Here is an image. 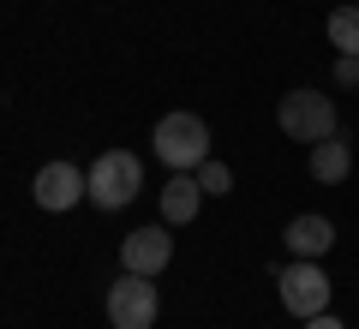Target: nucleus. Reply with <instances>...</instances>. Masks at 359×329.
Wrapping results in <instances>:
<instances>
[{"instance_id": "obj_1", "label": "nucleus", "mask_w": 359, "mask_h": 329, "mask_svg": "<svg viewBox=\"0 0 359 329\" xmlns=\"http://www.w3.org/2000/svg\"><path fill=\"white\" fill-rule=\"evenodd\" d=\"M156 156H162L174 174H192V168H204L210 162V126H204V114H192V108H174V114H162L156 120Z\"/></svg>"}, {"instance_id": "obj_2", "label": "nucleus", "mask_w": 359, "mask_h": 329, "mask_svg": "<svg viewBox=\"0 0 359 329\" xmlns=\"http://www.w3.org/2000/svg\"><path fill=\"white\" fill-rule=\"evenodd\" d=\"M84 186H90V203H96V210H126V203L144 192V162L132 150H102L96 162H90Z\"/></svg>"}, {"instance_id": "obj_3", "label": "nucleus", "mask_w": 359, "mask_h": 329, "mask_svg": "<svg viewBox=\"0 0 359 329\" xmlns=\"http://www.w3.org/2000/svg\"><path fill=\"white\" fill-rule=\"evenodd\" d=\"M276 126L294 144H323V138H335V102L323 90H287L276 102Z\"/></svg>"}, {"instance_id": "obj_4", "label": "nucleus", "mask_w": 359, "mask_h": 329, "mask_svg": "<svg viewBox=\"0 0 359 329\" xmlns=\"http://www.w3.org/2000/svg\"><path fill=\"white\" fill-rule=\"evenodd\" d=\"M156 311H162L156 276H132V269H120V276L108 281V323H114V329H156Z\"/></svg>"}, {"instance_id": "obj_5", "label": "nucleus", "mask_w": 359, "mask_h": 329, "mask_svg": "<svg viewBox=\"0 0 359 329\" xmlns=\"http://www.w3.org/2000/svg\"><path fill=\"white\" fill-rule=\"evenodd\" d=\"M276 288H282V305L306 323V317L330 311V276L318 269V257H294V264H282V276H276Z\"/></svg>"}, {"instance_id": "obj_6", "label": "nucleus", "mask_w": 359, "mask_h": 329, "mask_svg": "<svg viewBox=\"0 0 359 329\" xmlns=\"http://www.w3.org/2000/svg\"><path fill=\"white\" fill-rule=\"evenodd\" d=\"M174 264V234L162 228H138L120 240V269H132V276H162V269Z\"/></svg>"}, {"instance_id": "obj_7", "label": "nucleus", "mask_w": 359, "mask_h": 329, "mask_svg": "<svg viewBox=\"0 0 359 329\" xmlns=\"http://www.w3.org/2000/svg\"><path fill=\"white\" fill-rule=\"evenodd\" d=\"M30 198L42 203V210H54V215H66L78 198H90V186H84V174H78L72 162H48L36 174V186H30Z\"/></svg>"}, {"instance_id": "obj_8", "label": "nucleus", "mask_w": 359, "mask_h": 329, "mask_svg": "<svg viewBox=\"0 0 359 329\" xmlns=\"http://www.w3.org/2000/svg\"><path fill=\"white\" fill-rule=\"evenodd\" d=\"M282 246H287V257H323L335 246V222L306 210V215H294V222L282 228Z\"/></svg>"}, {"instance_id": "obj_9", "label": "nucleus", "mask_w": 359, "mask_h": 329, "mask_svg": "<svg viewBox=\"0 0 359 329\" xmlns=\"http://www.w3.org/2000/svg\"><path fill=\"white\" fill-rule=\"evenodd\" d=\"M156 198H162V222H168V228H186V222L198 215V203H204V186H198L192 174H174Z\"/></svg>"}, {"instance_id": "obj_10", "label": "nucleus", "mask_w": 359, "mask_h": 329, "mask_svg": "<svg viewBox=\"0 0 359 329\" xmlns=\"http://www.w3.org/2000/svg\"><path fill=\"white\" fill-rule=\"evenodd\" d=\"M353 174V144L335 132V138H323V144H311V180L318 186H341V180Z\"/></svg>"}, {"instance_id": "obj_11", "label": "nucleus", "mask_w": 359, "mask_h": 329, "mask_svg": "<svg viewBox=\"0 0 359 329\" xmlns=\"http://www.w3.org/2000/svg\"><path fill=\"white\" fill-rule=\"evenodd\" d=\"M330 42L341 54H359V6H335L330 13Z\"/></svg>"}, {"instance_id": "obj_12", "label": "nucleus", "mask_w": 359, "mask_h": 329, "mask_svg": "<svg viewBox=\"0 0 359 329\" xmlns=\"http://www.w3.org/2000/svg\"><path fill=\"white\" fill-rule=\"evenodd\" d=\"M198 186H204V198H222V192H233V168L228 162H204L198 168Z\"/></svg>"}, {"instance_id": "obj_13", "label": "nucleus", "mask_w": 359, "mask_h": 329, "mask_svg": "<svg viewBox=\"0 0 359 329\" xmlns=\"http://www.w3.org/2000/svg\"><path fill=\"white\" fill-rule=\"evenodd\" d=\"M335 84H347V90L359 84V54H341V60H335Z\"/></svg>"}, {"instance_id": "obj_14", "label": "nucleus", "mask_w": 359, "mask_h": 329, "mask_svg": "<svg viewBox=\"0 0 359 329\" xmlns=\"http://www.w3.org/2000/svg\"><path fill=\"white\" fill-rule=\"evenodd\" d=\"M306 329H341V323H335L330 311H318V317H306Z\"/></svg>"}, {"instance_id": "obj_15", "label": "nucleus", "mask_w": 359, "mask_h": 329, "mask_svg": "<svg viewBox=\"0 0 359 329\" xmlns=\"http://www.w3.org/2000/svg\"><path fill=\"white\" fill-rule=\"evenodd\" d=\"M353 6H359V0H353Z\"/></svg>"}]
</instances>
